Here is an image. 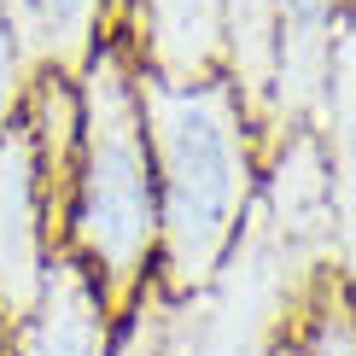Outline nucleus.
<instances>
[{"label":"nucleus","instance_id":"obj_1","mask_svg":"<svg viewBox=\"0 0 356 356\" xmlns=\"http://www.w3.org/2000/svg\"><path fill=\"white\" fill-rule=\"evenodd\" d=\"M146 135L158 164V292L193 298L234 257L263 187V140L222 76L211 82H152L140 76Z\"/></svg>","mask_w":356,"mask_h":356},{"label":"nucleus","instance_id":"obj_2","mask_svg":"<svg viewBox=\"0 0 356 356\" xmlns=\"http://www.w3.org/2000/svg\"><path fill=\"white\" fill-rule=\"evenodd\" d=\"M76 88L82 140L58 245L94 275L111 316L123 321L158 269V164L140 106V65L123 47V35H111L88 58Z\"/></svg>","mask_w":356,"mask_h":356},{"label":"nucleus","instance_id":"obj_3","mask_svg":"<svg viewBox=\"0 0 356 356\" xmlns=\"http://www.w3.org/2000/svg\"><path fill=\"white\" fill-rule=\"evenodd\" d=\"M333 251L292 240L280 222L251 211L234 257L193 298H164V339L158 356H286V333L298 316L309 275Z\"/></svg>","mask_w":356,"mask_h":356},{"label":"nucleus","instance_id":"obj_4","mask_svg":"<svg viewBox=\"0 0 356 356\" xmlns=\"http://www.w3.org/2000/svg\"><path fill=\"white\" fill-rule=\"evenodd\" d=\"M58 251L47 228V204H41V170H35V146L18 117V129L0 135V316L18 321L35 304L41 269Z\"/></svg>","mask_w":356,"mask_h":356},{"label":"nucleus","instance_id":"obj_5","mask_svg":"<svg viewBox=\"0 0 356 356\" xmlns=\"http://www.w3.org/2000/svg\"><path fill=\"white\" fill-rule=\"evenodd\" d=\"M111 350H117V316L106 292L58 245L41 269L35 304L12 321V356H111Z\"/></svg>","mask_w":356,"mask_h":356},{"label":"nucleus","instance_id":"obj_6","mask_svg":"<svg viewBox=\"0 0 356 356\" xmlns=\"http://www.w3.org/2000/svg\"><path fill=\"white\" fill-rule=\"evenodd\" d=\"M222 6L228 0H123L117 35L140 76L187 88L222 76Z\"/></svg>","mask_w":356,"mask_h":356},{"label":"nucleus","instance_id":"obj_7","mask_svg":"<svg viewBox=\"0 0 356 356\" xmlns=\"http://www.w3.org/2000/svg\"><path fill=\"white\" fill-rule=\"evenodd\" d=\"M321 146H327V193H333V257L356 286V0L333 29L327 88L316 111Z\"/></svg>","mask_w":356,"mask_h":356},{"label":"nucleus","instance_id":"obj_8","mask_svg":"<svg viewBox=\"0 0 356 356\" xmlns=\"http://www.w3.org/2000/svg\"><path fill=\"white\" fill-rule=\"evenodd\" d=\"M18 6L35 65L65 76H82L88 58L117 35V18H123V0H18Z\"/></svg>","mask_w":356,"mask_h":356},{"label":"nucleus","instance_id":"obj_9","mask_svg":"<svg viewBox=\"0 0 356 356\" xmlns=\"http://www.w3.org/2000/svg\"><path fill=\"white\" fill-rule=\"evenodd\" d=\"M286 356H356V286L339 269V257L309 275L286 333Z\"/></svg>","mask_w":356,"mask_h":356},{"label":"nucleus","instance_id":"obj_10","mask_svg":"<svg viewBox=\"0 0 356 356\" xmlns=\"http://www.w3.org/2000/svg\"><path fill=\"white\" fill-rule=\"evenodd\" d=\"M35 70L41 65H35V47H29V29H24V6L0 0V135L18 129Z\"/></svg>","mask_w":356,"mask_h":356},{"label":"nucleus","instance_id":"obj_11","mask_svg":"<svg viewBox=\"0 0 356 356\" xmlns=\"http://www.w3.org/2000/svg\"><path fill=\"white\" fill-rule=\"evenodd\" d=\"M158 339H164V292L152 280L135 298V309L117 321V350L111 356H158Z\"/></svg>","mask_w":356,"mask_h":356},{"label":"nucleus","instance_id":"obj_12","mask_svg":"<svg viewBox=\"0 0 356 356\" xmlns=\"http://www.w3.org/2000/svg\"><path fill=\"white\" fill-rule=\"evenodd\" d=\"M0 356H12V321L0 316Z\"/></svg>","mask_w":356,"mask_h":356}]
</instances>
